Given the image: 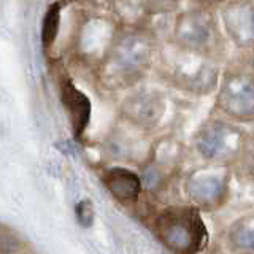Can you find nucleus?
Returning a JSON list of instances; mask_svg holds the SVG:
<instances>
[{
  "mask_svg": "<svg viewBox=\"0 0 254 254\" xmlns=\"http://www.w3.org/2000/svg\"><path fill=\"white\" fill-rule=\"evenodd\" d=\"M21 248V240L11 227L0 224V254H14Z\"/></svg>",
  "mask_w": 254,
  "mask_h": 254,
  "instance_id": "obj_11",
  "label": "nucleus"
},
{
  "mask_svg": "<svg viewBox=\"0 0 254 254\" xmlns=\"http://www.w3.org/2000/svg\"><path fill=\"white\" fill-rule=\"evenodd\" d=\"M61 27V5L53 3L46 10L42 21V45L45 50H50L54 45Z\"/></svg>",
  "mask_w": 254,
  "mask_h": 254,
  "instance_id": "obj_9",
  "label": "nucleus"
},
{
  "mask_svg": "<svg viewBox=\"0 0 254 254\" xmlns=\"http://www.w3.org/2000/svg\"><path fill=\"white\" fill-rule=\"evenodd\" d=\"M237 133L226 124H211L200 130L197 137V149L205 159H222L232 153V140Z\"/></svg>",
  "mask_w": 254,
  "mask_h": 254,
  "instance_id": "obj_5",
  "label": "nucleus"
},
{
  "mask_svg": "<svg viewBox=\"0 0 254 254\" xmlns=\"http://www.w3.org/2000/svg\"><path fill=\"white\" fill-rule=\"evenodd\" d=\"M61 99L68 113V119L75 137L79 138L91 121V100L68 79H64L61 83Z\"/></svg>",
  "mask_w": 254,
  "mask_h": 254,
  "instance_id": "obj_4",
  "label": "nucleus"
},
{
  "mask_svg": "<svg viewBox=\"0 0 254 254\" xmlns=\"http://www.w3.org/2000/svg\"><path fill=\"white\" fill-rule=\"evenodd\" d=\"M224 21L235 42L240 45H254V5H235L226 11Z\"/></svg>",
  "mask_w": 254,
  "mask_h": 254,
  "instance_id": "obj_7",
  "label": "nucleus"
},
{
  "mask_svg": "<svg viewBox=\"0 0 254 254\" xmlns=\"http://www.w3.org/2000/svg\"><path fill=\"white\" fill-rule=\"evenodd\" d=\"M224 181L219 177H211V175L192 177L186 186L190 200L202 206H211L218 203L224 195Z\"/></svg>",
  "mask_w": 254,
  "mask_h": 254,
  "instance_id": "obj_8",
  "label": "nucleus"
},
{
  "mask_svg": "<svg viewBox=\"0 0 254 254\" xmlns=\"http://www.w3.org/2000/svg\"><path fill=\"white\" fill-rule=\"evenodd\" d=\"M76 219L83 227H91L94 224L95 219V211H94V205L91 200H81L76 205Z\"/></svg>",
  "mask_w": 254,
  "mask_h": 254,
  "instance_id": "obj_12",
  "label": "nucleus"
},
{
  "mask_svg": "<svg viewBox=\"0 0 254 254\" xmlns=\"http://www.w3.org/2000/svg\"><path fill=\"white\" fill-rule=\"evenodd\" d=\"M230 240L238 250L254 251V216L238 221L230 232Z\"/></svg>",
  "mask_w": 254,
  "mask_h": 254,
  "instance_id": "obj_10",
  "label": "nucleus"
},
{
  "mask_svg": "<svg viewBox=\"0 0 254 254\" xmlns=\"http://www.w3.org/2000/svg\"><path fill=\"white\" fill-rule=\"evenodd\" d=\"M218 103L230 116H254V76L246 73L227 75L222 81Z\"/></svg>",
  "mask_w": 254,
  "mask_h": 254,
  "instance_id": "obj_2",
  "label": "nucleus"
},
{
  "mask_svg": "<svg viewBox=\"0 0 254 254\" xmlns=\"http://www.w3.org/2000/svg\"><path fill=\"white\" fill-rule=\"evenodd\" d=\"M175 34L183 46L189 50H202L213 38L211 16L203 11L185 13L177 24Z\"/></svg>",
  "mask_w": 254,
  "mask_h": 254,
  "instance_id": "obj_3",
  "label": "nucleus"
},
{
  "mask_svg": "<svg viewBox=\"0 0 254 254\" xmlns=\"http://www.w3.org/2000/svg\"><path fill=\"white\" fill-rule=\"evenodd\" d=\"M103 183H105L110 194L116 200L124 203L137 200L141 190V180L138 175L127 169H121V167L110 169L103 177Z\"/></svg>",
  "mask_w": 254,
  "mask_h": 254,
  "instance_id": "obj_6",
  "label": "nucleus"
},
{
  "mask_svg": "<svg viewBox=\"0 0 254 254\" xmlns=\"http://www.w3.org/2000/svg\"><path fill=\"white\" fill-rule=\"evenodd\" d=\"M157 235L175 254H197L206 240V230L195 208H170L157 219Z\"/></svg>",
  "mask_w": 254,
  "mask_h": 254,
  "instance_id": "obj_1",
  "label": "nucleus"
}]
</instances>
